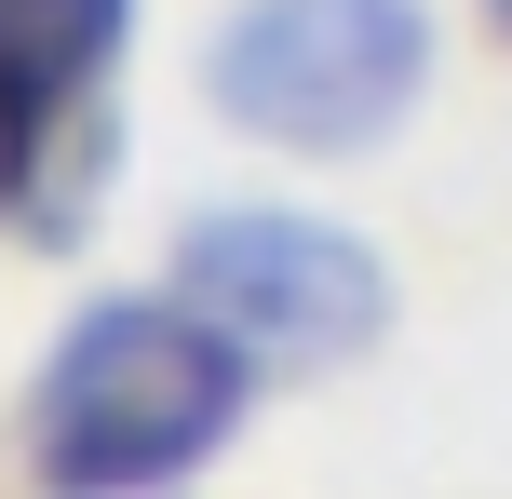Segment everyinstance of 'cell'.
I'll return each instance as SVG.
<instances>
[{
    "label": "cell",
    "mask_w": 512,
    "mask_h": 499,
    "mask_svg": "<svg viewBox=\"0 0 512 499\" xmlns=\"http://www.w3.org/2000/svg\"><path fill=\"white\" fill-rule=\"evenodd\" d=\"M243 351L230 324H203L189 297H108L54 338L41 365V473L54 499H135V486H176L230 446L243 419Z\"/></svg>",
    "instance_id": "1"
},
{
    "label": "cell",
    "mask_w": 512,
    "mask_h": 499,
    "mask_svg": "<svg viewBox=\"0 0 512 499\" xmlns=\"http://www.w3.org/2000/svg\"><path fill=\"white\" fill-rule=\"evenodd\" d=\"M203 95L270 149H378L432 95V14L418 0H243L203 54Z\"/></svg>",
    "instance_id": "2"
},
{
    "label": "cell",
    "mask_w": 512,
    "mask_h": 499,
    "mask_svg": "<svg viewBox=\"0 0 512 499\" xmlns=\"http://www.w3.org/2000/svg\"><path fill=\"white\" fill-rule=\"evenodd\" d=\"M176 284H189V311L230 324V351L270 365V378H324V365H351V351L391 338L378 243L324 230V216H283V203L203 216V230L176 243Z\"/></svg>",
    "instance_id": "3"
},
{
    "label": "cell",
    "mask_w": 512,
    "mask_h": 499,
    "mask_svg": "<svg viewBox=\"0 0 512 499\" xmlns=\"http://www.w3.org/2000/svg\"><path fill=\"white\" fill-rule=\"evenodd\" d=\"M122 27H135V0H0V81H14L41 122H68L108 81Z\"/></svg>",
    "instance_id": "4"
},
{
    "label": "cell",
    "mask_w": 512,
    "mask_h": 499,
    "mask_svg": "<svg viewBox=\"0 0 512 499\" xmlns=\"http://www.w3.org/2000/svg\"><path fill=\"white\" fill-rule=\"evenodd\" d=\"M41 149H54V122H41V108L14 95V81H0V203H14V189L41 176Z\"/></svg>",
    "instance_id": "5"
},
{
    "label": "cell",
    "mask_w": 512,
    "mask_h": 499,
    "mask_svg": "<svg viewBox=\"0 0 512 499\" xmlns=\"http://www.w3.org/2000/svg\"><path fill=\"white\" fill-rule=\"evenodd\" d=\"M499 27H512V0H499Z\"/></svg>",
    "instance_id": "6"
}]
</instances>
